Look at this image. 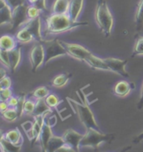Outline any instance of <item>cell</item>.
Wrapping results in <instances>:
<instances>
[{
    "label": "cell",
    "instance_id": "cell-30",
    "mask_svg": "<svg viewBox=\"0 0 143 152\" xmlns=\"http://www.w3.org/2000/svg\"><path fill=\"white\" fill-rule=\"evenodd\" d=\"M45 102H46V104H47L53 110H55L58 111V105L61 103V100L59 99V98L58 97V95H56L55 94H53V93H50V94L45 99Z\"/></svg>",
    "mask_w": 143,
    "mask_h": 152
},
{
    "label": "cell",
    "instance_id": "cell-41",
    "mask_svg": "<svg viewBox=\"0 0 143 152\" xmlns=\"http://www.w3.org/2000/svg\"><path fill=\"white\" fill-rule=\"evenodd\" d=\"M137 108H138V110H142L143 108V83L142 85V88H141V97H140Z\"/></svg>",
    "mask_w": 143,
    "mask_h": 152
},
{
    "label": "cell",
    "instance_id": "cell-29",
    "mask_svg": "<svg viewBox=\"0 0 143 152\" xmlns=\"http://www.w3.org/2000/svg\"><path fill=\"white\" fill-rule=\"evenodd\" d=\"M136 28L138 30L142 29L143 28V0H140L136 13Z\"/></svg>",
    "mask_w": 143,
    "mask_h": 152
},
{
    "label": "cell",
    "instance_id": "cell-28",
    "mask_svg": "<svg viewBox=\"0 0 143 152\" xmlns=\"http://www.w3.org/2000/svg\"><path fill=\"white\" fill-rule=\"evenodd\" d=\"M1 114H2V118L9 123L14 122L20 117L18 110L15 108H9V110H7L6 111Z\"/></svg>",
    "mask_w": 143,
    "mask_h": 152
},
{
    "label": "cell",
    "instance_id": "cell-7",
    "mask_svg": "<svg viewBox=\"0 0 143 152\" xmlns=\"http://www.w3.org/2000/svg\"><path fill=\"white\" fill-rule=\"evenodd\" d=\"M59 41L64 46V48L65 49V50L67 51L68 55H70V57L76 58L77 60L85 62V59L88 58L89 55L92 54V53L89 49H87L82 45H78V44H73V43H68V42H65V41Z\"/></svg>",
    "mask_w": 143,
    "mask_h": 152
},
{
    "label": "cell",
    "instance_id": "cell-39",
    "mask_svg": "<svg viewBox=\"0 0 143 152\" xmlns=\"http://www.w3.org/2000/svg\"><path fill=\"white\" fill-rule=\"evenodd\" d=\"M69 151H75L74 148L71 145H70L69 144L65 143L63 145L59 148L57 152H69Z\"/></svg>",
    "mask_w": 143,
    "mask_h": 152
},
{
    "label": "cell",
    "instance_id": "cell-18",
    "mask_svg": "<svg viewBox=\"0 0 143 152\" xmlns=\"http://www.w3.org/2000/svg\"><path fill=\"white\" fill-rule=\"evenodd\" d=\"M53 134H54L52 132V127L45 123V125H44L42 131H41L40 135L39 141H38L40 145L42 151H46L48 143H49L50 138L53 136Z\"/></svg>",
    "mask_w": 143,
    "mask_h": 152
},
{
    "label": "cell",
    "instance_id": "cell-14",
    "mask_svg": "<svg viewBox=\"0 0 143 152\" xmlns=\"http://www.w3.org/2000/svg\"><path fill=\"white\" fill-rule=\"evenodd\" d=\"M135 89V85L125 80L117 82L114 87V94L118 97H125L131 93V91Z\"/></svg>",
    "mask_w": 143,
    "mask_h": 152
},
{
    "label": "cell",
    "instance_id": "cell-3",
    "mask_svg": "<svg viewBox=\"0 0 143 152\" xmlns=\"http://www.w3.org/2000/svg\"><path fill=\"white\" fill-rule=\"evenodd\" d=\"M67 99L70 101L69 103L71 105V107L75 108L74 110H76V114L78 115L80 121L86 129L94 128L96 130H100L98 124L95 118L94 113L90 110L86 96L83 92H82V102L81 103L75 101L70 98H68Z\"/></svg>",
    "mask_w": 143,
    "mask_h": 152
},
{
    "label": "cell",
    "instance_id": "cell-10",
    "mask_svg": "<svg viewBox=\"0 0 143 152\" xmlns=\"http://www.w3.org/2000/svg\"><path fill=\"white\" fill-rule=\"evenodd\" d=\"M83 136L84 134H80L79 132L74 130L73 129L66 130L62 135L65 142L71 145L72 147L74 148L75 151H80V149H81L80 144Z\"/></svg>",
    "mask_w": 143,
    "mask_h": 152
},
{
    "label": "cell",
    "instance_id": "cell-12",
    "mask_svg": "<svg viewBox=\"0 0 143 152\" xmlns=\"http://www.w3.org/2000/svg\"><path fill=\"white\" fill-rule=\"evenodd\" d=\"M23 26H26L32 32V34L35 37L37 42H42L44 40V37L42 35V31H41L40 17L29 20Z\"/></svg>",
    "mask_w": 143,
    "mask_h": 152
},
{
    "label": "cell",
    "instance_id": "cell-32",
    "mask_svg": "<svg viewBox=\"0 0 143 152\" xmlns=\"http://www.w3.org/2000/svg\"><path fill=\"white\" fill-rule=\"evenodd\" d=\"M41 9L37 5L29 4L28 8V18L29 20L40 17Z\"/></svg>",
    "mask_w": 143,
    "mask_h": 152
},
{
    "label": "cell",
    "instance_id": "cell-25",
    "mask_svg": "<svg viewBox=\"0 0 143 152\" xmlns=\"http://www.w3.org/2000/svg\"><path fill=\"white\" fill-rule=\"evenodd\" d=\"M0 145H1V151L3 152H18L21 151V147L15 146L14 145L10 143L9 140L4 137V134H2L0 139Z\"/></svg>",
    "mask_w": 143,
    "mask_h": 152
},
{
    "label": "cell",
    "instance_id": "cell-26",
    "mask_svg": "<svg viewBox=\"0 0 143 152\" xmlns=\"http://www.w3.org/2000/svg\"><path fill=\"white\" fill-rule=\"evenodd\" d=\"M23 130L24 131L25 134L27 135L28 139L29 141H31V144H34L35 140V136H34V122L32 121H25L23 124H21Z\"/></svg>",
    "mask_w": 143,
    "mask_h": 152
},
{
    "label": "cell",
    "instance_id": "cell-8",
    "mask_svg": "<svg viewBox=\"0 0 143 152\" xmlns=\"http://www.w3.org/2000/svg\"><path fill=\"white\" fill-rule=\"evenodd\" d=\"M28 8L29 5L24 4L13 9V19L10 24V28L12 30H16L23 27L29 20L28 18Z\"/></svg>",
    "mask_w": 143,
    "mask_h": 152
},
{
    "label": "cell",
    "instance_id": "cell-1",
    "mask_svg": "<svg viewBox=\"0 0 143 152\" xmlns=\"http://www.w3.org/2000/svg\"><path fill=\"white\" fill-rule=\"evenodd\" d=\"M89 25V23L85 21H74L68 14H52L45 18L44 36L54 35L70 31L81 26Z\"/></svg>",
    "mask_w": 143,
    "mask_h": 152
},
{
    "label": "cell",
    "instance_id": "cell-16",
    "mask_svg": "<svg viewBox=\"0 0 143 152\" xmlns=\"http://www.w3.org/2000/svg\"><path fill=\"white\" fill-rule=\"evenodd\" d=\"M18 40L16 39L15 36H11L9 34H4L0 39V49L9 52L15 48H17L18 45Z\"/></svg>",
    "mask_w": 143,
    "mask_h": 152
},
{
    "label": "cell",
    "instance_id": "cell-19",
    "mask_svg": "<svg viewBox=\"0 0 143 152\" xmlns=\"http://www.w3.org/2000/svg\"><path fill=\"white\" fill-rule=\"evenodd\" d=\"M15 38L20 44H27L31 43L33 41H36L35 37L26 26H23L19 28V30L15 34Z\"/></svg>",
    "mask_w": 143,
    "mask_h": 152
},
{
    "label": "cell",
    "instance_id": "cell-20",
    "mask_svg": "<svg viewBox=\"0 0 143 152\" xmlns=\"http://www.w3.org/2000/svg\"><path fill=\"white\" fill-rule=\"evenodd\" d=\"M9 54L11 64V71L15 72L19 66L22 59V48L20 46H18L17 48L9 51Z\"/></svg>",
    "mask_w": 143,
    "mask_h": 152
},
{
    "label": "cell",
    "instance_id": "cell-38",
    "mask_svg": "<svg viewBox=\"0 0 143 152\" xmlns=\"http://www.w3.org/2000/svg\"><path fill=\"white\" fill-rule=\"evenodd\" d=\"M7 103L9 104V108H15V109H17L18 108V103H19V96H14L13 95L7 101Z\"/></svg>",
    "mask_w": 143,
    "mask_h": 152
},
{
    "label": "cell",
    "instance_id": "cell-33",
    "mask_svg": "<svg viewBox=\"0 0 143 152\" xmlns=\"http://www.w3.org/2000/svg\"><path fill=\"white\" fill-rule=\"evenodd\" d=\"M138 55H143V36H141L136 41L133 52H132V57L138 56Z\"/></svg>",
    "mask_w": 143,
    "mask_h": 152
},
{
    "label": "cell",
    "instance_id": "cell-21",
    "mask_svg": "<svg viewBox=\"0 0 143 152\" xmlns=\"http://www.w3.org/2000/svg\"><path fill=\"white\" fill-rule=\"evenodd\" d=\"M70 0H55L52 6V14H68Z\"/></svg>",
    "mask_w": 143,
    "mask_h": 152
},
{
    "label": "cell",
    "instance_id": "cell-40",
    "mask_svg": "<svg viewBox=\"0 0 143 152\" xmlns=\"http://www.w3.org/2000/svg\"><path fill=\"white\" fill-rule=\"evenodd\" d=\"M9 109V104L6 101H1V103H0V111H1V113H4Z\"/></svg>",
    "mask_w": 143,
    "mask_h": 152
},
{
    "label": "cell",
    "instance_id": "cell-42",
    "mask_svg": "<svg viewBox=\"0 0 143 152\" xmlns=\"http://www.w3.org/2000/svg\"><path fill=\"white\" fill-rule=\"evenodd\" d=\"M38 4L39 5L37 4V6L39 8H40L41 9H46V0H40Z\"/></svg>",
    "mask_w": 143,
    "mask_h": 152
},
{
    "label": "cell",
    "instance_id": "cell-45",
    "mask_svg": "<svg viewBox=\"0 0 143 152\" xmlns=\"http://www.w3.org/2000/svg\"><path fill=\"white\" fill-rule=\"evenodd\" d=\"M28 3L29 4H34L37 5L38 4V3H39V1L40 0H27Z\"/></svg>",
    "mask_w": 143,
    "mask_h": 152
},
{
    "label": "cell",
    "instance_id": "cell-44",
    "mask_svg": "<svg viewBox=\"0 0 143 152\" xmlns=\"http://www.w3.org/2000/svg\"><path fill=\"white\" fill-rule=\"evenodd\" d=\"M0 78H4L5 76H7V70H5L4 68H1L0 69Z\"/></svg>",
    "mask_w": 143,
    "mask_h": 152
},
{
    "label": "cell",
    "instance_id": "cell-23",
    "mask_svg": "<svg viewBox=\"0 0 143 152\" xmlns=\"http://www.w3.org/2000/svg\"><path fill=\"white\" fill-rule=\"evenodd\" d=\"M65 143L62 136H57L53 134V136L49 140L48 145H47V149L46 151L48 152H57L58 149L61 145Z\"/></svg>",
    "mask_w": 143,
    "mask_h": 152
},
{
    "label": "cell",
    "instance_id": "cell-4",
    "mask_svg": "<svg viewBox=\"0 0 143 152\" xmlns=\"http://www.w3.org/2000/svg\"><path fill=\"white\" fill-rule=\"evenodd\" d=\"M114 139V134H104L100 130L94 128L86 129V132L81 140V148L88 147L91 149H98L102 144L110 143Z\"/></svg>",
    "mask_w": 143,
    "mask_h": 152
},
{
    "label": "cell",
    "instance_id": "cell-43",
    "mask_svg": "<svg viewBox=\"0 0 143 152\" xmlns=\"http://www.w3.org/2000/svg\"><path fill=\"white\" fill-rule=\"evenodd\" d=\"M142 140H143V132H142L141 134L137 135V137L133 140V142H134L135 144H138L140 143V142H142Z\"/></svg>",
    "mask_w": 143,
    "mask_h": 152
},
{
    "label": "cell",
    "instance_id": "cell-34",
    "mask_svg": "<svg viewBox=\"0 0 143 152\" xmlns=\"http://www.w3.org/2000/svg\"><path fill=\"white\" fill-rule=\"evenodd\" d=\"M0 59H1V64L7 69L11 70V64H10V58H9V52L0 49Z\"/></svg>",
    "mask_w": 143,
    "mask_h": 152
},
{
    "label": "cell",
    "instance_id": "cell-2",
    "mask_svg": "<svg viewBox=\"0 0 143 152\" xmlns=\"http://www.w3.org/2000/svg\"><path fill=\"white\" fill-rule=\"evenodd\" d=\"M95 19L104 36L107 38L111 35L114 18L106 0H98L95 11Z\"/></svg>",
    "mask_w": 143,
    "mask_h": 152
},
{
    "label": "cell",
    "instance_id": "cell-24",
    "mask_svg": "<svg viewBox=\"0 0 143 152\" xmlns=\"http://www.w3.org/2000/svg\"><path fill=\"white\" fill-rule=\"evenodd\" d=\"M53 110L49 105L46 104L45 99H38L36 100L35 108L33 114V116H38V115H43L47 112Z\"/></svg>",
    "mask_w": 143,
    "mask_h": 152
},
{
    "label": "cell",
    "instance_id": "cell-5",
    "mask_svg": "<svg viewBox=\"0 0 143 152\" xmlns=\"http://www.w3.org/2000/svg\"><path fill=\"white\" fill-rule=\"evenodd\" d=\"M42 44L44 45L45 50V64H47L49 61H51L54 58H58L60 56L68 55L67 51L64 48V46L58 39H52V40L44 39L42 41Z\"/></svg>",
    "mask_w": 143,
    "mask_h": 152
},
{
    "label": "cell",
    "instance_id": "cell-35",
    "mask_svg": "<svg viewBox=\"0 0 143 152\" xmlns=\"http://www.w3.org/2000/svg\"><path fill=\"white\" fill-rule=\"evenodd\" d=\"M12 87V80L9 76H5L0 80V90L11 89Z\"/></svg>",
    "mask_w": 143,
    "mask_h": 152
},
{
    "label": "cell",
    "instance_id": "cell-22",
    "mask_svg": "<svg viewBox=\"0 0 143 152\" xmlns=\"http://www.w3.org/2000/svg\"><path fill=\"white\" fill-rule=\"evenodd\" d=\"M71 78L72 74H67V73L60 74V75L55 76L54 79L52 80L51 85L54 88L60 89V88H63V87H65V85H67Z\"/></svg>",
    "mask_w": 143,
    "mask_h": 152
},
{
    "label": "cell",
    "instance_id": "cell-13",
    "mask_svg": "<svg viewBox=\"0 0 143 152\" xmlns=\"http://www.w3.org/2000/svg\"><path fill=\"white\" fill-rule=\"evenodd\" d=\"M85 63H86L89 67L94 69L98 70H104V71H110V68L108 66L104 58H100L92 54L89 55L88 58L85 59Z\"/></svg>",
    "mask_w": 143,
    "mask_h": 152
},
{
    "label": "cell",
    "instance_id": "cell-27",
    "mask_svg": "<svg viewBox=\"0 0 143 152\" xmlns=\"http://www.w3.org/2000/svg\"><path fill=\"white\" fill-rule=\"evenodd\" d=\"M49 94H50V90H49L48 87H46V86H40V87H38L37 89L34 90V91L31 94V97L30 98L34 99V100L45 99Z\"/></svg>",
    "mask_w": 143,
    "mask_h": 152
},
{
    "label": "cell",
    "instance_id": "cell-17",
    "mask_svg": "<svg viewBox=\"0 0 143 152\" xmlns=\"http://www.w3.org/2000/svg\"><path fill=\"white\" fill-rule=\"evenodd\" d=\"M4 134L5 138L7 139L10 143L14 145L15 146L22 147L23 144V137L18 127H16L14 130H9Z\"/></svg>",
    "mask_w": 143,
    "mask_h": 152
},
{
    "label": "cell",
    "instance_id": "cell-11",
    "mask_svg": "<svg viewBox=\"0 0 143 152\" xmlns=\"http://www.w3.org/2000/svg\"><path fill=\"white\" fill-rule=\"evenodd\" d=\"M0 24H11L13 19V9L8 4L6 0H0Z\"/></svg>",
    "mask_w": 143,
    "mask_h": 152
},
{
    "label": "cell",
    "instance_id": "cell-6",
    "mask_svg": "<svg viewBox=\"0 0 143 152\" xmlns=\"http://www.w3.org/2000/svg\"><path fill=\"white\" fill-rule=\"evenodd\" d=\"M29 57L33 72H36L43 64H45V50L42 42H37L33 46Z\"/></svg>",
    "mask_w": 143,
    "mask_h": 152
},
{
    "label": "cell",
    "instance_id": "cell-37",
    "mask_svg": "<svg viewBox=\"0 0 143 152\" xmlns=\"http://www.w3.org/2000/svg\"><path fill=\"white\" fill-rule=\"evenodd\" d=\"M6 2L8 3V4L14 9L16 7H18L19 5L24 4H27V0H6Z\"/></svg>",
    "mask_w": 143,
    "mask_h": 152
},
{
    "label": "cell",
    "instance_id": "cell-9",
    "mask_svg": "<svg viewBox=\"0 0 143 152\" xmlns=\"http://www.w3.org/2000/svg\"><path fill=\"white\" fill-rule=\"evenodd\" d=\"M104 59L110 68V71L114 72L122 77L129 78V74L125 69L127 60H123L116 58H106Z\"/></svg>",
    "mask_w": 143,
    "mask_h": 152
},
{
    "label": "cell",
    "instance_id": "cell-15",
    "mask_svg": "<svg viewBox=\"0 0 143 152\" xmlns=\"http://www.w3.org/2000/svg\"><path fill=\"white\" fill-rule=\"evenodd\" d=\"M84 6V0H70L68 14L72 20L78 21Z\"/></svg>",
    "mask_w": 143,
    "mask_h": 152
},
{
    "label": "cell",
    "instance_id": "cell-31",
    "mask_svg": "<svg viewBox=\"0 0 143 152\" xmlns=\"http://www.w3.org/2000/svg\"><path fill=\"white\" fill-rule=\"evenodd\" d=\"M36 100L33 99L29 98L26 99L23 109L22 115H33L34 111V108H35Z\"/></svg>",
    "mask_w": 143,
    "mask_h": 152
},
{
    "label": "cell",
    "instance_id": "cell-36",
    "mask_svg": "<svg viewBox=\"0 0 143 152\" xmlns=\"http://www.w3.org/2000/svg\"><path fill=\"white\" fill-rule=\"evenodd\" d=\"M13 96V92L11 89L0 90V100L1 101H8L9 99Z\"/></svg>",
    "mask_w": 143,
    "mask_h": 152
}]
</instances>
